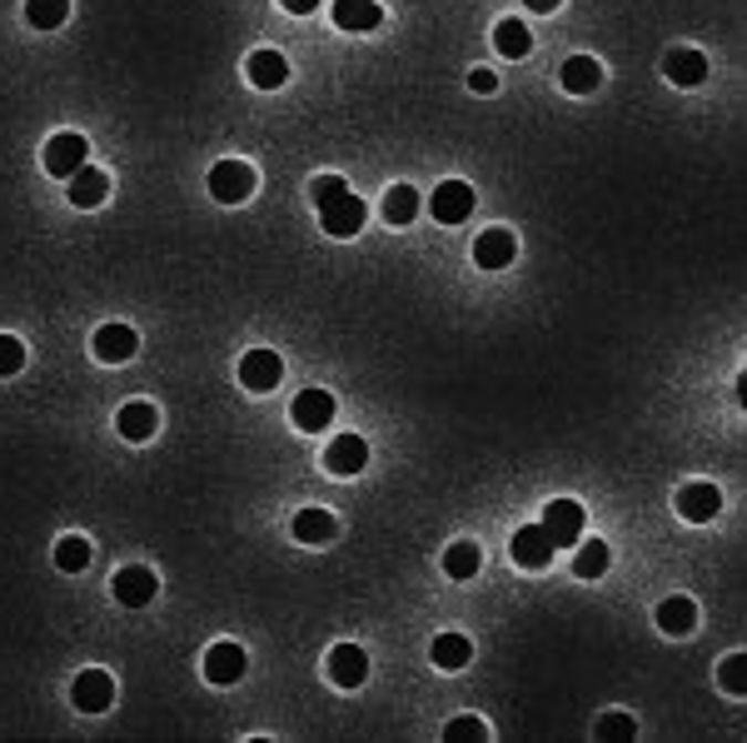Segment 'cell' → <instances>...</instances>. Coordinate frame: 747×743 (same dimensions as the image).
Returning a JSON list of instances; mask_svg holds the SVG:
<instances>
[{"mask_svg":"<svg viewBox=\"0 0 747 743\" xmlns=\"http://www.w3.org/2000/svg\"><path fill=\"white\" fill-rule=\"evenodd\" d=\"M209 195H215L219 205H245L249 195H255V165L249 161H219L215 171H209Z\"/></svg>","mask_w":747,"mask_h":743,"instance_id":"cell-1","label":"cell"},{"mask_svg":"<svg viewBox=\"0 0 747 743\" xmlns=\"http://www.w3.org/2000/svg\"><path fill=\"white\" fill-rule=\"evenodd\" d=\"M85 161H90V145H85V135H75V131L50 135L45 155H40L45 175H55V180H70L75 171H85Z\"/></svg>","mask_w":747,"mask_h":743,"instance_id":"cell-2","label":"cell"},{"mask_svg":"<svg viewBox=\"0 0 747 743\" xmlns=\"http://www.w3.org/2000/svg\"><path fill=\"white\" fill-rule=\"evenodd\" d=\"M543 534L553 539V549H573L583 539V504L578 499H553L543 509Z\"/></svg>","mask_w":747,"mask_h":743,"instance_id":"cell-3","label":"cell"},{"mask_svg":"<svg viewBox=\"0 0 747 743\" xmlns=\"http://www.w3.org/2000/svg\"><path fill=\"white\" fill-rule=\"evenodd\" d=\"M110 594H115L125 609H145V603L159 594V579L145 569V564H125V569L110 579Z\"/></svg>","mask_w":747,"mask_h":743,"instance_id":"cell-4","label":"cell"},{"mask_svg":"<svg viewBox=\"0 0 747 743\" xmlns=\"http://www.w3.org/2000/svg\"><path fill=\"white\" fill-rule=\"evenodd\" d=\"M508 549H513V564L518 569H548V564H553V539H548L543 534V524H518V534H513V544H508Z\"/></svg>","mask_w":747,"mask_h":743,"instance_id":"cell-5","label":"cell"},{"mask_svg":"<svg viewBox=\"0 0 747 743\" xmlns=\"http://www.w3.org/2000/svg\"><path fill=\"white\" fill-rule=\"evenodd\" d=\"M289 420H294V430L304 434H319L334 424V394L329 390H304L294 404H289Z\"/></svg>","mask_w":747,"mask_h":743,"instance_id":"cell-6","label":"cell"},{"mask_svg":"<svg viewBox=\"0 0 747 743\" xmlns=\"http://www.w3.org/2000/svg\"><path fill=\"white\" fill-rule=\"evenodd\" d=\"M428 210H434L438 225H464L474 215V190L464 180H444L434 195H428Z\"/></svg>","mask_w":747,"mask_h":743,"instance_id":"cell-7","label":"cell"},{"mask_svg":"<svg viewBox=\"0 0 747 743\" xmlns=\"http://www.w3.org/2000/svg\"><path fill=\"white\" fill-rule=\"evenodd\" d=\"M319 225H324V235H334V240H349V235L364 230V200H359L354 190H344L334 205L319 210Z\"/></svg>","mask_w":747,"mask_h":743,"instance_id":"cell-8","label":"cell"},{"mask_svg":"<svg viewBox=\"0 0 747 743\" xmlns=\"http://www.w3.org/2000/svg\"><path fill=\"white\" fill-rule=\"evenodd\" d=\"M279 380H284V360H279L274 350H249L245 360H239V384H245V390L269 394Z\"/></svg>","mask_w":747,"mask_h":743,"instance_id":"cell-9","label":"cell"},{"mask_svg":"<svg viewBox=\"0 0 747 743\" xmlns=\"http://www.w3.org/2000/svg\"><path fill=\"white\" fill-rule=\"evenodd\" d=\"M717 509H723V489H717V484L693 479V484H683V489H677V514H683L687 524L717 519Z\"/></svg>","mask_w":747,"mask_h":743,"instance_id":"cell-10","label":"cell"},{"mask_svg":"<svg viewBox=\"0 0 747 743\" xmlns=\"http://www.w3.org/2000/svg\"><path fill=\"white\" fill-rule=\"evenodd\" d=\"M70 699H75L80 713H105L115 703V679L105 669H85L75 683H70Z\"/></svg>","mask_w":747,"mask_h":743,"instance_id":"cell-11","label":"cell"},{"mask_svg":"<svg viewBox=\"0 0 747 743\" xmlns=\"http://www.w3.org/2000/svg\"><path fill=\"white\" fill-rule=\"evenodd\" d=\"M90 350H95L100 364H125V360H135L139 334L129 330V324H100L95 340H90Z\"/></svg>","mask_w":747,"mask_h":743,"instance_id":"cell-12","label":"cell"},{"mask_svg":"<svg viewBox=\"0 0 747 743\" xmlns=\"http://www.w3.org/2000/svg\"><path fill=\"white\" fill-rule=\"evenodd\" d=\"M205 679L219 683V689L239 683V679H245V649H239V643H229V639L209 643V649H205Z\"/></svg>","mask_w":747,"mask_h":743,"instance_id":"cell-13","label":"cell"},{"mask_svg":"<svg viewBox=\"0 0 747 743\" xmlns=\"http://www.w3.org/2000/svg\"><path fill=\"white\" fill-rule=\"evenodd\" d=\"M329 679H334L339 689H359V683L369 679V653L359 649V643H334V649H329Z\"/></svg>","mask_w":747,"mask_h":743,"instance_id":"cell-14","label":"cell"},{"mask_svg":"<svg viewBox=\"0 0 747 743\" xmlns=\"http://www.w3.org/2000/svg\"><path fill=\"white\" fill-rule=\"evenodd\" d=\"M115 430H120V440H129V444H145L149 434L159 430V410L149 400H129V404H120V414H115Z\"/></svg>","mask_w":747,"mask_h":743,"instance_id":"cell-15","label":"cell"},{"mask_svg":"<svg viewBox=\"0 0 747 743\" xmlns=\"http://www.w3.org/2000/svg\"><path fill=\"white\" fill-rule=\"evenodd\" d=\"M518 260V240L508 230H484L474 240V265L478 270H508Z\"/></svg>","mask_w":747,"mask_h":743,"instance_id":"cell-16","label":"cell"},{"mask_svg":"<svg viewBox=\"0 0 747 743\" xmlns=\"http://www.w3.org/2000/svg\"><path fill=\"white\" fill-rule=\"evenodd\" d=\"M369 464V444L359 440V434H339V440H329L324 450V469L329 474H359Z\"/></svg>","mask_w":747,"mask_h":743,"instance_id":"cell-17","label":"cell"},{"mask_svg":"<svg viewBox=\"0 0 747 743\" xmlns=\"http://www.w3.org/2000/svg\"><path fill=\"white\" fill-rule=\"evenodd\" d=\"M65 185H70V205H75V210H95V205H105V195H110V175L95 171V165L75 171Z\"/></svg>","mask_w":747,"mask_h":743,"instance_id":"cell-18","label":"cell"},{"mask_svg":"<svg viewBox=\"0 0 747 743\" xmlns=\"http://www.w3.org/2000/svg\"><path fill=\"white\" fill-rule=\"evenodd\" d=\"M329 16H334L339 31H378V21H384L378 0H334Z\"/></svg>","mask_w":747,"mask_h":743,"instance_id":"cell-19","label":"cell"},{"mask_svg":"<svg viewBox=\"0 0 747 743\" xmlns=\"http://www.w3.org/2000/svg\"><path fill=\"white\" fill-rule=\"evenodd\" d=\"M558 85H563L568 95H593L598 85H603V65H598L593 55H573V61H563V71H558Z\"/></svg>","mask_w":747,"mask_h":743,"instance_id":"cell-20","label":"cell"},{"mask_svg":"<svg viewBox=\"0 0 747 743\" xmlns=\"http://www.w3.org/2000/svg\"><path fill=\"white\" fill-rule=\"evenodd\" d=\"M245 75H249V85H259V91H279V85L289 81V61L279 51H255L245 61Z\"/></svg>","mask_w":747,"mask_h":743,"instance_id":"cell-21","label":"cell"},{"mask_svg":"<svg viewBox=\"0 0 747 743\" xmlns=\"http://www.w3.org/2000/svg\"><path fill=\"white\" fill-rule=\"evenodd\" d=\"M663 75L673 85H683V91H693V85L707 81V55H697V51H667Z\"/></svg>","mask_w":747,"mask_h":743,"instance_id":"cell-22","label":"cell"},{"mask_svg":"<svg viewBox=\"0 0 747 743\" xmlns=\"http://www.w3.org/2000/svg\"><path fill=\"white\" fill-rule=\"evenodd\" d=\"M657 629L673 633V639H683V633L697 629V603L683 599V594H673V599L657 603Z\"/></svg>","mask_w":747,"mask_h":743,"instance_id":"cell-23","label":"cell"},{"mask_svg":"<svg viewBox=\"0 0 747 743\" xmlns=\"http://www.w3.org/2000/svg\"><path fill=\"white\" fill-rule=\"evenodd\" d=\"M289 529H294L299 544H329V539L339 534V519H334L329 509H299Z\"/></svg>","mask_w":747,"mask_h":743,"instance_id":"cell-24","label":"cell"},{"mask_svg":"<svg viewBox=\"0 0 747 743\" xmlns=\"http://www.w3.org/2000/svg\"><path fill=\"white\" fill-rule=\"evenodd\" d=\"M573 549H578V559H573V574H578V579H603L608 564H613V549H608L603 539H578Z\"/></svg>","mask_w":747,"mask_h":743,"instance_id":"cell-25","label":"cell"},{"mask_svg":"<svg viewBox=\"0 0 747 743\" xmlns=\"http://www.w3.org/2000/svg\"><path fill=\"white\" fill-rule=\"evenodd\" d=\"M428 659H434L438 669H468V659H474V643H468L464 633H438V639L428 643Z\"/></svg>","mask_w":747,"mask_h":743,"instance_id":"cell-26","label":"cell"},{"mask_svg":"<svg viewBox=\"0 0 747 743\" xmlns=\"http://www.w3.org/2000/svg\"><path fill=\"white\" fill-rule=\"evenodd\" d=\"M478 564H484V549H478L474 539H458V544H448V554H444V574L448 579H474L478 574Z\"/></svg>","mask_w":747,"mask_h":743,"instance_id":"cell-27","label":"cell"},{"mask_svg":"<svg viewBox=\"0 0 747 743\" xmlns=\"http://www.w3.org/2000/svg\"><path fill=\"white\" fill-rule=\"evenodd\" d=\"M494 45H498V55H508V61H523V55L533 51V35H528L523 21H498Z\"/></svg>","mask_w":747,"mask_h":743,"instance_id":"cell-28","label":"cell"},{"mask_svg":"<svg viewBox=\"0 0 747 743\" xmlns=\"http://www.w3.org/2000/svg\"><path fill=\"white\" fill-rule=\"evenodd\" d=\"M25 21L35 31H60L70 21V0H25Z\"/></svg>","mask_w":747,"mask_h":743,"instance_id":"cell-29","label":"cell"},{"mask_svg":"<svg viewBox=\"0 0 747 743\" xmlns=\"http://www.w3.org/2000/svg\"><path fill=\"white\" fill-rule=\"evenodd\" d=\"M418 215V190L414 185H394V190L384 195V220L388 225H408Z\"/></svg>","mask_w":747,"mask_h":743,"instance_id":"cell-30","label":"cell"},{"mask_svg":"<svg viewBox=\"0 0 747 743\" xmlns=\"http://www.w3.org/2000/svg\"><path fill=\"white\" fill-rule=\"evenodd\" d=\"M55 564L65 574H80V569H90V544L80 539V534H65V539L55 544Z\"/></svg>","mask_w":747,"mask_h":743,"instance_id":"cell-31","label":"cell"},{"mask_svg":"<svg viewBox=\"0 0 747 743\" xmlns=\"http://www.w3.org/2000/svg\"><path fill=\"white\" fill-rule=\"evenodd\" d=\"M717 683H723L733 699H747V653H733V659L717 663Z\"/></svg>","mask_w":747,"mask_h":743,"instance_id":"cell-32","label":"cell"},{"mask_svg":"<svg viewBox=\"0 0 747 743\" xmlns=\"http://www.w3.org/2000/svg\"><path fill=\"white\" fill-rule=\"evenodd\" d=\"M488 739V723L464 713V719H448L444 723V743H484Z\"/></svg>","mask_w":747,"mask_h":743,"instance_id":"cell-33","label":"cell"},{"mask_svg":"<svg viewBox=\"0 0 747 743\" xmlns=\"http://www.w3.org/2000/svg\"><path fill=\"white\" fill-rule=\"evenodd\" d=\"M598 739H613V743H623V739H637V719L633 713H603V719H598Z\"/></svg>","mask_w":747,"mask_h":743,"instance_id":"cell-34","label":"cell"},{"mask_svg":"<svg viewBox=\"0 0 747 743\" xmlns=\"http://www.w3.org/2000/svg\"><path fill=\"white\" fill-rule=\"evenodd\" d=\"M344 190H349L344 175H319V180L309 185V200H314V210H324V205H334Z\"/></svg>","mask_w":747,"mask_h":743,"instance_id":"cell-35","label":"cell"},{"mask_svg":"<svg viewBox=\"0 0 747 743\" xmlns=\"http://www.w3.org/2000/svg\"><path fill=\"white\" fill-rule=\"evenodd\" d=\"M20 364H25V344H20L15 334H0V380H6V374H15Z\"/></svg>","mask_w":747,"mask_h":743,"instance_id":"cell-36","label":"cell"},{"mask_svg":"<svg viewBox=\"0 0 747 743\" xmlns=\"http://www.w3.org/2000/svg\"><path fill=\"white\" fill-rule=\"evenodd\" d=\"M468 91H474V95H494L498 91V75L478 65V71H468Z\"/></svg>","mask_w":747,"mask_h":743,"instance_id":"cell-37","label":"cell"},{"mask_svg":"<svg viewBox=\"0 0 747 743\" xmlns=\"http://www.w3.org/2000/svg\"><path fill=\"white\" fill-rule=\"evenodd\" d=\"M289 16H314L319 11V0H279Z\"/></svg>","mask_w":747,"mask_h":743,"instance_id":"cell-38","label":"cell"},{"mask_svg":"<svg viewBox=\"0 0 747 743\" xmlns=\"http://www.w3.org/2000/svg\"><path fill=\"white\" fill-rule=\"evenodd\" d=\"M528 11H538V16H548V11H558V0H523Z\"/></svg>","mask_w":747,"mask_h":743,"instance_id":"cell-39","label":"cell"}]
</instances>
